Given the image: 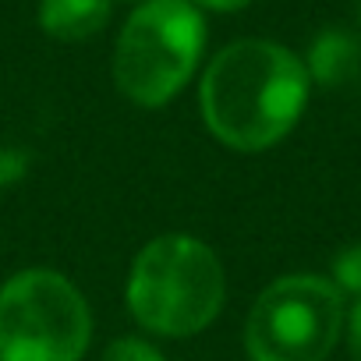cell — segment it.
Listing matches in <instances>:
<instances>
[{
	"mask_svg": "<svg viewBox=\"0 0 361 361\" xmlns=\"http://www.w3.org/2000/svg\"><path fill=\"white\" fill-rule=\"evenodd\" d=\"M308 71L298 54L269 39H238L213 57L199 103L206 128L231 149L262 152L290 135L308 103Z\"/></svg>",
	"mask_w": 361,
	"mask_h": 361,
	"instance_id": "obj_1",
	"label": "cell"
},
{
	"mask_svg": "<svg viewBox=\"0 0 361 361\" xmlns=\"http://www.w3.org/2000/svg\"><path fill=\"white\" fill-rule=\"evenodd\" d=\"M227 301V276L216 252L188 234L149 241L128 273V308L142 329L192 336L206 329Z\"/></svg>",
	"mask_w": 361,
	"mask_h": 361,
	"instance_id": "obj_2",
	"label": "cell"
},
{
	"mask_svg": "<svg viewBox=\"0 0 361 361\" xmlns=\"http://www.w3.org/2000/svg\"><path fill=\"white\" fill-rule=\"evenodd\" d=\"M206 50V22L192 0H142L128 15L114 82L135 106H163L185 89Z\"/></svg>",
	"mask_w": 361,
	"mask_h": 361,
	"instance_id": "obj_3",
	"label": "cell"
},
{
	"mask_svg": "<svg viewBox=\"0 0 361 361\" xmlns=\"http://www.w3.org/2000/svg\"><path fill=\"white\" fill-rule=\"evenodd\" d=\"M92 312L57 269H22L0 287V361H82Z\"/></svg>",
	"mask_w": 361,
	"mask_h": 361,
	"instance_id": "obj_4",
	"label": "cell"
},
{
	"mask_svg": "<svg viewBox=\"0 0 361 361\" xmlns=\"http://www.w3.org/2000/svg\"><path fill=\"white\" fill-rule=\"evenodd\" d=\"M340 329V287L315 273H290L255 298L245 322V350L252 361H326Z\"/></svg>",
	"mask_w": 361,
	"mask_h": 361,
	"instance_id": "obj_5",
	"label": "cell"
},
{
	"mask_svg": "<svg viewBox=\"0 0 361 361\" xmlns=\"http://www.w3.org/2000/svg\"><path fill=\"white\" fill-rule=\"evenodd\" d=\"M110 22V0H43L39 25L57 43H85Z\"/></svg>",
	"mask_w": 361,
	"mask_h": 361,
	"instance_id": "obj_6",
	"label": "cell"
},
{
	"mask_svg": "<svg viewBox=\"0 0 361 361\" xmlns=\"http://www.w3.org/2000/svg\"><path fill=\"white\" fill-rule=\"evenodd\" d=\"M357 64H361V47L343 29L319 32L308 47V57H305L308 82H319V85H329V89L350 82L357 75Z\"/></svg>",
	"mask_w": 361,
	"mask_h": 361,
	"instance_id": "obj_7",
	"label": "cell"
},
{
	"mask_svg": "<svg viewBox=\"0 0 361 361\" xmlns=\"http://www.w3.org/2000/svg\"><path fill=\"white\" fill-rule=\"evenodd\" d=\"M333 283L340 287V294L347 290L361 298V245H350L333 259Z\"/></svg>",
	"mask_w": 361,
	"mask_h": 361,
	"instance_id": "obj_8",
	"label": "cell"
},
{
	"mask_svg": "<svg viewBox=\"0 0 361 361\" xmlns=\"http://www.w3.org/2000/svg\"><path fill=\"white\" fill-rule=\"evenodd\" d=\"M99 361H163V354L142 336H121L103 350Z\"/></svg>",
	"mask_w": 361,
	"mask_h": 361,
	"instance_id": "obj_9",
	"label": "cell"
},
{
	"mask_svg": "<svg viewBox=\"0 0 361 361\" xmlns=\"http://www.w3.org/2000/svg\"><path fill=\"white\" fill-rule=\"evenodd\" d=\"M29 166V156L18 152V149H0V185H11L18 180Z\"/></svg>",
	"mask_w": 361,
	"mask_h": 361,
	"instance_id": "obj_10",
	"label": "cell"
},
{
	"mask_svg": "<svg viewBox=\"0 0 361 361\" xmlns=\"http://www.w3.org/2000/svg\"><path fill=\"white\" fill-rule=\"evenodd\" d=\"M347 343H350V357L361 361V298H357V305L350 308V319H347Z\"/></svg>",
	"mask_w": 361,
	"mask_h": 361,
	"instance_id": "obj_11",
	"label": "cell"
},
{
	"mask_svg": "<svg viewBox=\"0 0 361 361\" xmlns=\"http://www.w3.org/2000/svg\"><path fill=\"white\" fill-rule=\"evenodd\" d=\"M195 8H209V11H241L248 4H255V0H192Z\"/></svg>",
	"mask_w": 361,
	"mask_h": 361,
	"instance_id": "obj_12",
	"label": "cell"
},
{
	"mask_svg": "<svg viewBox=\"0 0 361 361\" xmlns=\"http://www.w3.org/2000/svg\"><path fill=\"white\" fill-rule=\"evenodd\" d=\"M357 18H361V11H357Z\"/></svg>",
	"mask_w": 361,
	"mask_h": 361,
	"instance_id": "obj_13",
	"label": "cell"
}]
</instances>
